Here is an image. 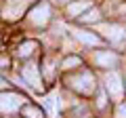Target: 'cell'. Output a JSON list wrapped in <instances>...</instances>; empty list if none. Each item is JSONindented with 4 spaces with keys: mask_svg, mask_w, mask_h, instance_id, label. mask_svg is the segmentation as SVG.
Instances as JSON below:
<instances>
[{
    "mask_svg": "<svg viewBox=\"0 0 126 118\" xmlns=\"http://www.w3.org/2000/svg\"><path fill=\"white\" fill-rule=\"evenodd\" d=\"M69 86L76 89L78 93H84V95H90L94 91V76L90 72H82L78 76L69 78Z\"/></svg>",
    "mask_w": 126,
    "mask_h": 118,
    "instance_id": "6da1fadb",
    "label": "cell"
},
{
    "mask_svg": "<svg viewBox=\"0 0 126 118\" xmlns=\"http://www.w3.org/2000/svg\"><path fill=\"white\" fill-rule=\"evenodd\" d=\"M30 21L34 23V25H46L50 19V6L46 4V2H40V4H36L34 9L30 11Z\"/></svg>",
    "mask_w": 126,
    "mask_h": 118,
    "instance_id": "7a4b0ae2",
    "label": "cell"
},
{
    "mask_svg": "<svg viewBox=\"0 0 126 118\" xmlns=\"http://www.w3.org/2000/svg\"><path fill=\"white\" fill-rule=\"evenodd\" d=\"M105 89H107V93L113 97V99H120L122 93H124V84H122V78L118 72H109L107 76H105Z\"/></svg>",
    "mask_w": 126,
    "mask_h": 118,
    "instance_id": "3957f363",
    "label": "cell"
},
{
    "mask_svg": "<svg viewBox=\"0 0 126 118\" xmlns=\"http://www.w3.org/2000/svg\"><path fill=\"white\" fill-rule=\"evenodd\" d=\"M23 97L17 93H0V110L2 112H15L23 105Z\"/></svg>",
    "mask_w": 126,
    "mask_h": 118,
    "instance_id": "277c9868",
    "label": "cell"
},
{
    "mask_svg": "<svg viewBox=\"0 0 126 118\" xmlns=\"http://www.w3.org/2000/svg\"><path fill=\"white\" fill-rule=\"evenodd\" d=\"M23 78H25V82L32 86V89H36V91H42V80H40V72H38V65L30 63L23 68Z\"/></svg>",
    "mask_w": 126,
    "mask_h": 118,
    "instance_id": "5b68a950",
    "label": "cell"
},
{
    "mask_svg": "<svg viewBox=\"0 0 126 118\" xmlns=\"http://www.w3.org/2000/svg\"><path fill=\"white\" fill-rule=\"evenodd\" d=\"M101 32H105V36L111 42H116V44H120L124 40V36H126V30L122 25H116V23H111V25H101Z\"/></svg>",
    "mask_w": 126,
    "mask_h": 118,
    "instance_id": "8992f818",
    "label": "cell"
},
{
    "mask_svg": "<svg viewBox=\"0 0 126 118\" xmlns=\"http://www.w3.org/2000/svg\"><path fill=\"white\" fill-rule=\"evenodd\" d=\"M94 63L101 65V68H113L118 63V55L111 53V51H99L94 55Z\"/></svg>",
    "mask_w": 126,
    "mask_h": 118,
    "instance_id": "52a82bcc",
    "label": "cell"
},
{
    "mask_svg": "<svg viewBox=\"0 0 126 118\" xmlns=\"http://www.w3.org/2000/svg\"><path fill=\"white\" fill-rule=\"evenodd\" d=\"M74 36H76L80 42L90 44V46H99V44H101V38L94 36L93 32H86V30H74Z\"/></svg>",
    "mask_w": 126,
    "mask_h": 118,
    "instance_id": "ba28073f",
    "label": "cell"
},
{
    "mask_svg": "<svg viewBox=\"0 0 126 118\" xmlns=\"http://www.w3.org/2000/svg\"><path fill=\"white\" fill-rule=\"evenodd\" d=\"M90 6H93V2H90V0H80V2H74V4L67 6V13H69V15H76V17H80V15L84 13L86 9H90Z\"/></svg>",
    "mask_w": 126,
    "mask_h": 118,
    "instance_id": "9c48e42d",
    "label": "cell"
},
{
    "mask_svg": "<svg viewBox=\"0 0 126 118\" xmlns=\"http://www.w3.org/2000/svg\"><path fill=\"white\" fill-rule=\"evenodd\" d=\"M38 49V42H34V40H27V42H23L21 46H19V57H30L32 53H34V51Z\"/></svg>",
    "mask_w": 126,
    "mask_h": 118,
    "instance_id": "30bf717a",
    "label": "cell"
},
{
    "mask_svg": "<svg viewBox=\"0 0 126 118\" xmlns=\"http://www.w3.org/2000/svg\"><path fill=\"white\" fill-rule=\"evenodd\" d=\"M21 112L25 118H44V112L40 108H36V105H23Z\"/></svg>",
    "mask_w": 126,
    "mask_h": 118,
    "instance_id": "8fae6325",
    "label": "cell"
},
{
    "mask_svg": "<svg viewBox=\"0 0 126 118\" xmlns=\"http://www.w3.org/2000/svg\"><path fill=\"white\" fill-rule=\"evenodd\" d=\"M80 65V57H67L63 61V70H72V68H78Z\"/></svg>",
    "mask_w": 126,
    "mask_h": 118,
    "instance_id": "7c38bea8",
    "label": "cell"
},
{
    "mask_svg": "<svg viewBox=\"0 0 126 118\" xmlns=\"http://www.w3.org/2000/svg\"><path fill=\"white\" fill-rule=\"evenodd\" d=\"M82 21H97L99 19V11L97 9H93V11H86V13H82Z\"/></svg>",
    "mask_w": 126,
    "mask_h": 118,
    "instance_id": "4fadbf2b",
    "label": "cell"
},
{
    "mask_svg": "<svg viewBox=\"0 0 126 118\" xmlns=\"http://www.w3.org/2000/svg\"><path fill=\"white\" fill-rule=\"evenodd\" d=\"M116 118H126V103H120L116 110Z\"/></svg>",
    "mask_w": 126,
    "mask_h": 118,
    "instance_id": "5bb4252c",
    "label": "cell"
},
{
    "mask_svg": "<svg viewBox=\"0 0 126 118\" xmlns=\"http://www.w3.org/2000/svg\"><path fill=\"white\" fill-rule=\"evenodd\" d=\"M6 65H9V59H6V57H0V68H6Z\"/></svg>",
    "mask_w": 126,
    "mask_h": 118,
    "instance_id": "9a60e30c",
    "label": "cell"
},
{
    "mask_svg": "<svg viewBox=\"0 0 126 118\" xmlns=\"http://www.w3.org/2000/svg\"><path fill=\"white\" fill-rule=\"evenodd\" d=\"M6 86V80H2V78H0V89H4Z\"/></svg>",
    "mask_w": 126,
    "mask_h": 118,
    "instance_id": "2e32d148",
    "label": "cell"
},
{
    "mask_svg": "<svg viewBox=\"0 0 126 118\" xmlns=\"http://www.w3.org/2000/svg\"><path fill=\"white\" fill-rule=\"evenodd\" d=\"M59 2H67V0H59Z\"/></svg>",
    "mask_w": 126,
    "mask_h": 118,
    "instance_id": "e0dca14e",
    "label": "cell"
},
{
    "mask_svg": "<svg viewBox=\"0 0 126 118\" xmlns=\"http://www.w3.org/2000/svg\"><path fill=\"white\" fill-rule=\"evenodd\" d=\"M15 2H19V0H15Z\"/></svg>",
    "mask_w": 126,
    "mask_h": 118,
    "instance_id": "ac0fdd59",
    "label": "cell"
}]
</instances>
